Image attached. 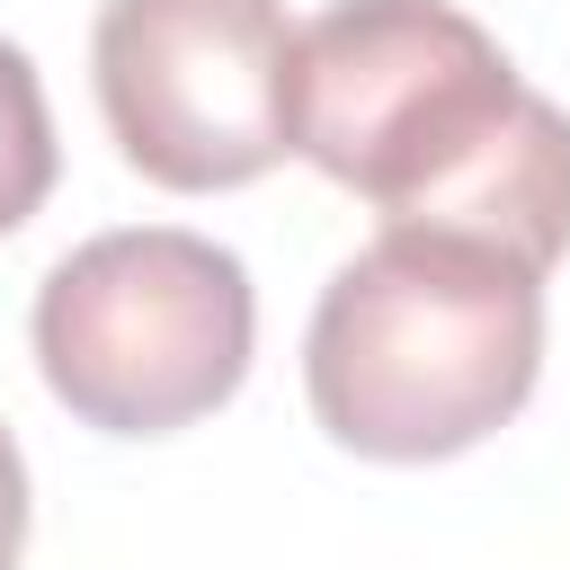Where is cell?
Masks as SVG:
<instances>
[{
	"mask_svg": "<svg viewBox=\"0 0 570 570\" xmlns=\"http://www.w3.org/2000/svg\"><path fill=\"white\" fill-rule=\"evenodd\" d=\"M543 374V276L454 232L383 223L303 330L312 419L365 463H445L499 436Z\"/></svg>",
	"mask_w": 570,
	"mask_h": 570,
	"instance_id": "7a4b0ae2",
	"label": "cell"
},
{
	"mask_svg": "<svg viewBox=\"0 0 570 570\" xmlns=\"http://www.w3.org/2000/svg\"><path fill=\"white\" fill-rule=\"evenodd\" d=\"M27 552V463H18V436L0 419V570H18Z\"/></svg>",
	"mask_w": 570,
	"mask_h": 570,
	"instance_id": "8992f818",
	"label": "cell"
},
{
	"mask_svg": "<svg viewBox=\"0 0 570 570\" xmlns=\"http://www.w3.org/2000/svg\"><path fill=\"white\" fill-rule=\"evenodd\" d=\"M249 338H258L249 267L178 223L98 232L36 285L45 392L98 436L196 428L240 392Z\"/></svg>",
	"mask_w": 570,
	"mask_h": 570,
	"instance_id": "3957f363",
	"label": "cell"
},
{
	"mask_svg": "<svg viewBox=\"0 0 570 570\" xmlns=\"http://www.w3.org/2000/svg\"><path fill=\"white\" fill-rule=\"evenodd\" d=\"M294 18L285 0H107L89 36L116 151L169 187H249L294 151Z\"/></svg>",
	"mask_w": 570,
	"mask_h": 570,
	"instance_id": "277c9868",
	"label": "cell"
},
{
	"mask_svg": "<svg viewBox=\"0 0 570 570\" xmlns=\"http://www.w3.org/2000/svg\"><path fill=\"white\" fill-rule=\"evenodd\" d=\"M53 116H45V80L36 62L0 36V232H18L45 196H53Z\"/></svg>",
	"mask_w": 570,
	"mask_h": 570,
	"instance_id": "5b68a950",
	"label": "cell"
},
{
	"mask_svg": "<svg viewBox=\"0 0 570 570\" xmlns=\"http://www.w3.org/2000/svg\"><path fill=\"white\" fill-rule=\"evenodd\" d=\"M294 151L401 232L552 267L570 249V116L454 0H338L294 36Z\"/></svg>",
	"mask_w": 570,
	"mask_h": 570,
	"instance_id": "6da1fadb",
	"label": "cell"
}]
</instances>
